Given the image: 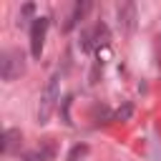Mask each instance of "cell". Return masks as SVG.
<instances>
[{
    "mask_svg": "<svg viewBox=\"0 0 161 161\" xmlns=\"http://www.w3.org/2000/svg\"><path fill=\"white\" fill-rule=\"evenodd\" d=\"M58 80H60L58 73L50 75L48 83H45V88H43V93H40V103H38V123H48L50 116H53V111H55V103H58V96H60V91H58Z\"/></svg>",
    "mask_w": 161,
    "mask_h": 161,
    "instance_id": "obj_1",
    "label": "cell"
},
{
    "mask_svg": "<svg viewBox=\"0 0 161 161\" xmlns=\"http://www.w3.org/2000/svg\"><path fill=\"white\" fill-rule=\"evenodd\" d=\"M25 73V58H23V53L18 50V48H8V50H3L0 53V75H3V80H15V78H20Z\"/></svg>",
    "mask_w": 161,
    "mask_h": 161,
    "instance_id": "obj_2",
    "label": "cell"
},
{
    "mask_svg": "<svg viewBox=\"0 0 161 161\" xmlns=\"http://www.w3.org/2000/svg\"><path fill=\"white\" fill-rule=\"evenodd\" d=\"M48 18H35L33 25H30V53L35 58H40L43 53V45H45V33H48Z\"/></svg>",
    "mask_w": 161,
    "mask_h": 161,
    "instance_id": "obj_3",
    "label": "cell"
},
{
    "mask_svg": "<svg viewBox=\"0 0 161 161\" xmlns=\"http://www.w3.org/2000/svg\"><path fill=\"white\" fill-rule=\"evenodd\" d=\"M108 43V28L103 23H98L93 30H86L83 33V40H80V48L83 50H93V48H101Z\"/></svg>",
    "mask_w": 161,
    "mask_h": 161,
    "instance_id": "obj_4",
    "label": "cell"
},
{
    "mask_svg": "<svg viewBox=\"0 0 161 161\" xmlns=\"http://www.w3.org/2000/svg\"><path fill=\"white\" fill-rule=\"evenodd\" d=\"M20 143H23V133H20L18 128H8V131L3 133L0 148H3V153H15V151L20 148Z\"/></svg>",
    "mask_w": 161,
    "mask_h": 161,
    "instance_id": "obj_5",
    "label": "cell"
},
{
    "mask_svg": "<svg viewBox=\"0 0 161 161\" xmlns=\"http://www.w3.org/2000/svg\"><path fill=\"white\" fill-rule=\"evenodd\" d=\"M118 20L126 30H133V20H136V5L133 3H121L118 5Z\"/></svg>",
    "mask_w": 161,
    "mask_h": 161,
    "instance_id": "obj_6",
    "label": "cell"
},
{
    "mask_svg": "<svg viewBox=\"0 0 161 161\" xmlns=\"http://www.w3.org/2000/svg\"><path fill=\"white\" fill-rule=\"evenodd\" d=\"M88 8H91L88 3H75L73 13L68 15V20H65V25H63V28H65V30H70V28H73V25H75V23H78V20H80L83 15H86V10H88Z\"/></svg>",
    "mask_w": 161,
    "mask_h": 161,
    "instance_id": "obj_7",
    "label": "cell"
},
{
    "mask_svg": "<svg viewBox=\"0 0 161 161\" xmlns=\"http://www.w3.org/2000/svg\"><path fill=\"white\" fill-rule=\"evenodd\" d=\"M20 161H45V156H43V153H28V156H23Z\"/></svg>",
    "mask_w": 161,
    "mask_h": 161,
    "instance_id": "obj_8",
    "label": "cell"
},
{
    "mask_svg": "<svg viewBox=\"0 0 161 161\" xmlns=\"http://www.w3.org/2000/svg\"><path fill=\"white\" fill-rule=\"evenodd\" d=\"M68 161H70V158H68Z\"/></svg>",
    "mask_w": 161,
    "mask_h": 161,
    "instance_id": "obj_9",
    "label": "cell"
}]
</instances>
